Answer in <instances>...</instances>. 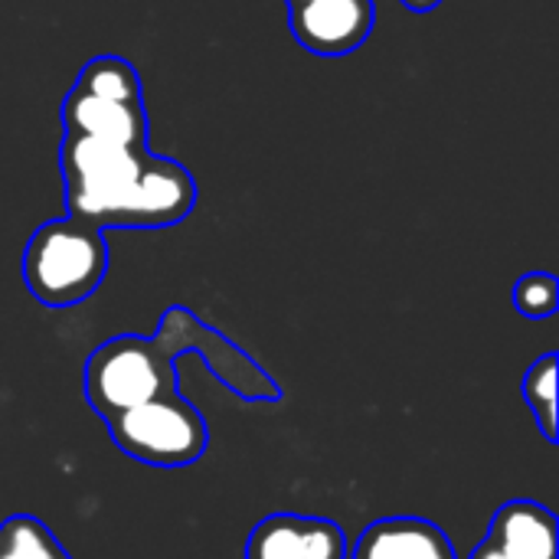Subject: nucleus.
<instances>
[{"instance_id":"3","label":"nucleus","mask_w":559,"mask_h":559,"mask_svg":"<svg viewBox=\"0 0 559 559\" xmlns=\"http://www.w3.org/2000/svg\"><path fill=\"white\" fill-rule=\"evenodd\" d=\"M108 272L105 229L75 216L43 223L23 249L26 292L46 308H72L98 292Z\"/></svg>"},{"instance_id":"14","label":"nucleus","mask_w":559,"mask_h":559,"mask_svg":"<svg viewBox=\"0 0 559 559\" xmlns=\"http://www.w3.org/2000/svg\"><path fill=\"white\" fill-rule=\"evenodd\" d=\"M406 10H413V13H429V10H436L442 0H400Z\"/></svg>"},{"instance_id":"6","label":"nucleus","mask_w":559,"mask_h":559,"mask_svg":"<svg viewBox=\"0 0 559 559\" xmlns=\"http://www.w3.org/2000/svg\"><path fill=\"white\" fill-rule=\"evenodd\" d=\"M246 559H347V537L328 518L282 511L252 527Z\"/></svg>"},{"instance_id":"7","label":"nucleus","mask_w":559,"mask_h":559,"mask_svg":"<svg viewBox=\"0 0 559 559\" xmlns=\"http://www.w3.org/2000/svg\"><path fill=\"white\" fill-rule=\"evenodd\" d=\"M62 131L102 138L115 144H147V108L144 98H105L82 88H69L59 105Z\"/></svg>"},{"instance_id":"13","label":"nucleus","mask_w":559,"mask_h":559,"mask_svg":"<svg viewBox=\"0 0 559 559\" xmlns=\"http://www.w3.org/2000/svg\"><path fill=\"white\" fill-rule=\"evenodd\" d=\"M468 559H511V557H504V554H501V550H498L491 540H481V544L472 550V557Z\"/></svg>"},{"instance_id":"4","label":"nucleus","mask_w":559,"mask_h":559,"mask_svg":"<svg viewBox=\"0 0 559 559\" xmlns=\"http://www.w3.org/2000/svg\"><path fill=\"white\" fill-rule=\"evenodd\" d=\"M111 442L134 462L154 468H187L203 459L210 429L180 393L157 396L105 419Z\"/></svg>"},{"instance_id":"2","label":"nucleus","mask_w":559,"mask_h":559,"mask_svg":"<svg viewBox=\"0 0 559 559\" xmlns=\"http://www.w3.org/2000/svg\"><path fill=\"white\" fill-rule=\"evenodd\" d=\"M59 170L69 216L98 229H164L197 206V180L147 144H115L62 131Z\"/></svg>"},{"instance_id":"15","label":"nucleus","mask_w":559,"mask_h":559,"mask_svg":"<svg viewBox=\"0 0 559 559\" xmlns=\"http://www.w3.org/2000/svg\"><path fill=\"white\" fill-rule=\"evenodd\" d=\"M285 3H295V0H285Z\"/></svg>"},{"instance_id":"11","label":"nucleus","mask_w":559,"mask_h":559,"mask_svg":"<svg viewBox=\"0 0 559 559\" xmlns=\"http://www.w3.org/2000/svg\"><path fill=\"white\" fill-rule=\"evenodd\" d=\"M524 400L547 442H557V354H544L524 377Z\"/></svg>"},{"instance_id":"1","label":"nucleus","mask_w":559,"mask_h":559,"mask_svg":"<svg viewBox=\"0 0 559 559\" xmlns=\"http://www.w3.org/2000/svg\"><path fill=\"white\" fill-rule=\"evenodd\" d=\"M197 350L206 367L239 396L252 403H275L282 396L278 383L233 341L206 328L193 311L174 305L164 311L154 337L121 334L105 341L85 360V400L108 419L131 406H141L157 396L180 393L177 364Z\"/></svg>"},{"instance_id":"9","label":"nucleus","mask_w":559,"mask_h":559,"mask_svg":"<svg viewBox=\"0 0 559 559\" xmlns=\"http://www.w3.org/2000/svg\"><path fill=\"white\" fill-rule=\"evenodd\" d=\"M488 540L511 559H557V518L537 501H508L498 508Z\"/></svg>"},{"instance_id":"5","label":"nucleus","mask_w":559,"mask_h":559,"mask_svg":"<svg viewBox=\"0 0 559 559\" xmlns=\"http://www.w3.org/2000/svg\"><path fill=\"white\" fill-rule=\"evenodd\" d=\"M377 23L373 0H295L288 3L292 36L314 56L337 59L357 52Z\"/></svg>"},{"instance_id":"10","label":"nucleus","mask_w":559,"mask_h":559,"mask_svg":"<svg viewBox=\"0 0 559 559\" xmlns=\"http://www.w3.org/2000/svg\"><path fill=\"white\" fill-rule=\"evenodd\" d=\"M0 559H72L69 550L52 537V531L29 518L10 514L0 524Z\"/></svg>"},{"instance_id":"8","label":"nucleus","mask_w":559,"mask_h":559,"mask_svg":"<svg viewBox=\"0 0 559 559\" xmlns=\"http://www.w3.org/2000/svg\"><path fill=\"white\" fill-rule=\"evenodd\" d=\"M350 559H459L442 527L423 518H386L370 524Z\"/></svg>"},{"instance_id":"12","label":"nucleus","mask_w":559,"mask_h":559,"mask_svg":"<svg viewBox=\"0 0 559 559\" xmlns=\"http://www.w3.org/2000/svg\"><path fill=\"white\" fill-rule=\"evenodd\" d=\"M514 308L531 318V321H544L550 314H557L559 308V282L550 272H527L518 278L514 285Z\"/></svg>"}]
</instances>
